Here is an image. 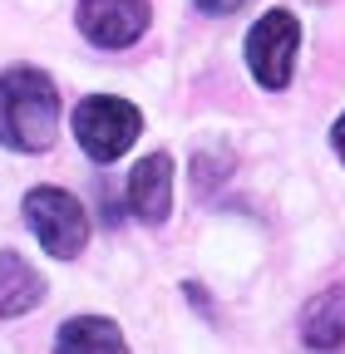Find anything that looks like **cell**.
Wrapping results in <instances>:
<instances>
[{
  "mask_svg": "<svg viewBox=\"0 0 345 354\" xmlns=\"http://www.w3.org/2000/svg\"><path fill=\"white\" fill-rule=\"evenodd\" d=\"M60 128V94L55 79L30 64L0 74V143L15 153H45Z\"/></svg>",
  "mask_w": 345,
  "mask_h": 354,
  "instance_id": "obj_1",
  "label": "cell"
},
{
  "mask_svg": "<svg viewBox=\"0 0 345 354\" xmlns=\"http://www.w3.org/2000/svg\"><path fill=\"white\" fill-rule=\"evenodd\" d=\"M139 128H143V113L128 99L94 94V99H84L74 109V138L94 162H114L118 153H128L134 138H139Z\"/></svg>",
  "mask_w": 345,
  "mask_h": 354,
  "instance_id": "obj_2",
  "label": "cell"
},
{
  "mask_svg": "<svg viewBox=\"0 0 345 354\" xmlns=\"http://www.w3.org/2000/svg\"><path fill=\"white\" fill-rule=\"evenodd\" d=\"M25 221L39 236V246H45L50 256H60V261H74L84 251V241H89V216H84L79 197H69L64 187L25 192Z\"/></svg>",
  "mask_w": 345,
  "mask_h": 354,
  "instance_id": "obj_3",
  "label": "cell"
},
{
  "mask_svg": "<svg viewBox=\"0 0 345 354\" xmlns=\"http://www.w3.org/2000/svg\"><path fill=\"white\" fill-rule=\"evenodd\" d=\"M296 44H301V25L291 10H267L247 35V64L262 88H286L291 69H296Z\"/></svg>",
  "mask_w": 345,
  "mask_h": 354,
  "instance_id": "obj_4",
  "label": "cell"
},
{
  "mask_svg": "<svg viewBox=\"0 0 345 354\" xmlns=\"http://www.w3.org/2000/svg\"><path fill=\"white\" fill-rule=\"evenodd\" d=\"M148 0H79V30L99 50H128L148 30Z\"/></svg>",
  "mask_w": 345,
  "mask_h": 354,
  "instance_id": "obj_5",
  "label": "cell"
},
{
  "mask_svg": "<svg viewBox=\"0 0 345 354\" xmlns=\"http://www.w3.org/2000/svg\"><path fill=\"white\" fill-rule=\"evenodd\" d=\"M128 207L139 221L158 227L172 212V158L168 153H148L134 172H128Z\"/></svg>",
  "mask_w": 345,
  "mask_h": 354,
  "instance_id": "obj_6",
  "label": "cell"
},
{
  "mask_svg": "<svg viewBox=\"0 0 345 354\" xmlns=\"http://www.w3.org/2000/svg\"><path fill=\"white\" fill-rule=\"evenodd\" d=\"M45 300V281L20 251H0V315H25Z\"/></svg>",
  "mask_w": 345,
  "mask_h": 354,
  "instance_id": "obj_7",
  "label": "cell"
},
{
  "mask_svg": "<svg viewBox=\"0 0 345 354\" xmlns=\"http://www.w3.org/2000/svg\"><path fill=\"white\" fill-rule=\"evenodd\" d=\"M301 339L311 349H340L345 344V286L321 290L301 310Z\"/></svg>",
  "mask_w": 345,
  "mask_h": 354,
  "instance_id": "obj_8",
  "label": "cell"
},
{
  "mask_svg": "<svg viewBox=\"0 0 345 354\" xmlns=\"http://www.w3.org/2000/svg\"><path fill=\"white\" fill-rule=\"evenodd\" d=\"M55 354H128V344H123V335H118L114 320H104V315H74V320H64V330L55 339Z\"/></svg>",
  "mask_w": 345,
  "mask_h": 354,
  "instance_id": "obj_9",
  "label": "cell"
},
{
  "mask_svg": "<svg viewBox=\"0 0 345 354\" xmlns=\"http://www.w3.org/2000/svg\"><path fill=\"white\" fill-rule=\"evenodd\" d=\"M237 6H247V0H197V10H202V15H232Z\"/></svg>",
  "mask_w": 345,
  "mask_h": 354,
  "instance_id": "obj_10",
  "label": "cell"
},
{
  "mask_svg": "<svg viewBox=\"0 0 345 354\" xmlns=\"http://www.w3.org/2000/svg\"><path fill=\"white\" fill-rule=\"evenodd\" d=\"M335 153H340V162H345V113H340V123H335Z\"/></svg>",
  "mask_w": 345,
  "mask_h": 354,
  "instance_id": "obj_11",
  "label": "cell"
}]
</instances>
